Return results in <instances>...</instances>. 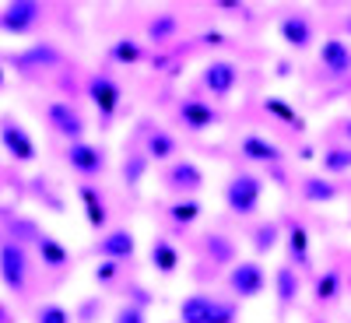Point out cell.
Here are the masks:
<instances>
[{
  "label": "cell",
  "mask_w": 351,
  "mask_h": 323,
  "mask_svg": "<svg viewBox=\"0 0 351 323\" xmlns=\"http://www.w3.org/2000/svg\"><path fill=\"white\" fill-rule=\"evenodd\" d=\"M176 123H180L186 134H208L221 123V112L200 95H183L176 102Z\"/></svg>",
  "instance_id": "6"
},
{
  "label": "cell",
  "mask_w": 351,
  "mask_h": 323,
  "mask_svg": "<svg viewBox=\"0 0 351 323\" xmlns=\"http://www.w3.org/2000/svg\"><path fill=\"white\" fill-rule=\"evenodd\" d=\"M28 278H32V253H28V246L0 236V281H4V288L11 296H25Z\"/></svg>",
  "instance_id": "2"
},
{
  "label": "cell",
  "mask_w": 351,
  "mask_h": 323,
  "mask_svg": "<svg viewBox=\"0 0 351 323\" xmlns=\"http://www.w3.org/2000/svg\"><path fill=\"white\" fill-rule=\"evenodd\" d=\"M319 67H324L327 77H334V81L351 77V46L341 36H327L319 43Z\"/></svg>",
  "instance_id": "15"
},
{
  "label": "cell",
  "mask_w": 351,
  "mask_h": 323,
  "mask_svg": "<svg viewBox=\"0 0 351 323\" xmlns=\"http://www.w3.org/2000/svg\"><path fill=\"white\" fill-rule=\"evenodd\" d=\"M200 215H204V204L197 197H176L169 208H165V218L176 228H190L193 222H200Z\"/></svg>",
  "instance_id": "30"
},
{
  "label": "cell",
  "mask_w": 351,
  "mask_h": 323,
  "mask_svg": "<svg viewBox=\"0 0 351 323\" xmlns=\"http://www.w3.org/2000/svg\"><path fill=\"white\" fill-rule=\"evenodd\" d=\"M319 169H324V176H344L351 172V144H330V148L319 152Z\"/></svg>",
  "instance_id": "31"
},
{
  "label": "cell",
  "mask_w": 351,
  "mask_h": 323,
  "mask_svg": "<svg viewBox=\"0 0 351 323\" xmlns=\"http://www.w3.org/2000/svg\"><path fill=\"white\" fill-rule=\"evenodd\" d=\"M36 256H39V263H43L46 271H64L67 263H71V250L56 239V236H49V232H43V236H39Z\"/></svg>",
  "instance_id": "24"
},
{
  "label": "cell",
  "mask_w": 351,
  "mask_h": 323,
  "mask_svg": "<svg viewBox=\"0 0 351 323\" xmlns=\"http://www.w3.org/2000/svg\"><path fill=\"white\" fill-rule=\"evenodd\" d=\"M36 323H74V316L67 313V306L60 302H43L36 309Z\"/></svg>",
  "instance_id": "36"
},
{
  "label": "cell",
  "mask_w": 351,
  "mask_h": 323,
  "mask_svg": "<svg viewBox=\"0 0 351 323\" xmlns=\"http://www.w3.org/2000/svg\"><path fill=\"white\" fill-rule=\"evenodd\" d=\"M109 60L120 64V67H134V64L144 60V46L137 39H130V36H120V39L109 46Z\"/></svg>",
  "instance_id": "32"
},
{
  "label": "cell",
  "mask_w": 351,
  "mask_h": 323,
  "mask_svg": "<svg viewBox=\"0 0 351 323\" xmlns=\"http://www.w3.org/2000/svg\"><path fill=\"white\" fill-rule=\"evenodd\" d=\"M263 112H267V116H278V120H285L291 130H302V116L291 109L281 95H267V99H263Z\"/></svg>",
  "instance_id": "33"
},
{
  "label": "cell",
  "mask_w": 351,
  "mask_h": 323,
  "mask_svg": "<svg viewBox=\"0 0 351 323\" xmlns=\"http://www.w3.org/2000/svg\"><path fill=\"white\" fill-rule=\"evenodd\" d=\"M11 67H18L21 74H32V71H53L64 64V49L56 43H32L28 49H18L8 56Z\"/></svg>",
  "instance_id": "12"
},
{
  "label": "cell",
  "mask_w": 351,
  "mask_h": 323,
  "mask_svg": "<svg viewBox=\"0 0 351 323\" xmlns=\"http://www.w3.org/2000/svg\"><path fill=\"white\" fill-rule=\"evenodd\" d=\"M4 320H8V316H4V309H0V323H4Z\"/></svg>",
  "instance_id": "43"
},
{
  "label": "cell",
  "mask_w": 351,
  "mask_h": 323,
  "mask_svg": "<svg viewBox=\"0 0 351 323\" xmlns=\"http://www.w3.org/2000/svg\"><path fill=\"white\" fill-rule=\"evenodd\" d=\"M84 92H88V99H92L99 120L109 127V123L116 120V112H120V106H123V88H120V81H116L112 74H106V71H95L92 77L84 81Z\"/></svg>",
  "instance_id": "4"
},
{
  "label": "cell",
  "mask_w": 351,
  "mask_h": 323,
  "mask_svg": "<svg viewBox=\"0 0 351 323\" xmlns=\"http://www.w3.org/2000/svg\"><path fill=\"white\" fill-rule=\"evenodd\" d=\"M278 36L288 49H295V53H306L313 43H316V25L306 11H285L278 18Z\"/></svg>",
  "instance_id": "11"
},
{
  "label": "cell",
  "mask_w": 351,
  "mask_h": 323,
  "mask_svg": "<svg viewBox=\"0 0 351 323\" xmlns=\"http://www.w3.org/2000/svg\"><path fill=\"white\" fill-rule=\"evenodd\" d=\"M313 323H319V320H313Z\"/></svg>",
  "instance_id": "45"
},
{
  "label": "cell",
  "mask_w": 351,
  "mask_h": 323,
  "mask_svg": "<svg viewBox=\"0 0 351 323\" xmlns=\"http://www.w3.org/2000/svg\"><path fill=\"white\" fill-rule=\"evenodd\" d=\"M215 299L211 291H190V296L180 302V323H208L211 309H215Z\"/></svg>",
  "instance_id": "28"
},
{
  "label": "cell",
  "mask_w": 351,
  "mask_h": 323,
  "mask_svg": "<svg viewBox=\"0 0 351 323\" xmlns=\"http://www.w3.org/2000/svg\"><path fill=\"white\" fill-rule=\"evenodd\" d=\"M341 291H344V274H341V267H324V271L313 278V299H316L319 306L337 302Z\"/></svg>",
  "instance_id": "25"
},
{
  "label": "cell",
  "mask_w": 351,
  "mask_h": 323,
  "mask_svg": "<svg viewBox=\"0 0 351 323\" xmlns=\"http://www.w3.org/2000/svg\"><path fill=\"white\" fill-rule=\"evenodd\" d=\"M281 246L288 250V263H291L295 271H313L309 232H306L302 222H288V225H285V243H281Z\"/></svg>",
  "instance_id": "18"
},
{
  "label": "cell",
  "mask_w": 351,
  "mask_h": 323,
  "mask_svg": "<svg viewBox=\"0 0 351 323\" xmlns=\"http://www.w3.org/2000/svg\"><path fill=\"white\" fill-rule=\"evenodd\" d=\"M148 169H152V158L144 155V148H127L123 152V162H120V176H123L127 190H141Z\"/></svg>",
  "instance_id": "27"
},
{
  "label": "cell",
  "mask_w": 351,
  "mask_h": 323,
  "mask_svg": "<svg viewBox=\"0 0 351 323\" xmlns=\"http://www.w3.org/2000/svg\"><path fill=\"white\" fill-rule=\"evenodd\" d=\"M299 193H302L306 204H334L341 197V187L330 180V176H302Z\"/></svg>",
  "instance_id": "23"
},
{
  "label": "cell",
  "mask_w": 351,
  "mask_h": 323,
  "mask_svg": "<svg viewBox=\"0 0 351 323\" xmlns=\"http://www.w3.org/2000/svg\"><path fill=\"white\" fill-rule=\"evenodd\" d=\"M0 144H4V152H8L14 162H21V165L36 162V155H39L32 134H28L18 120H0Z\"/></svg>",
  "instance_id": "14"
},
{
  "label": "cell",
  "mask_w": 351,
  "mask_h": 323,
  "mask_svg": "<svg viewBox=\"0 0 351 323\" xmlns=\"http://www.w3.org/2000/svg\"><path fill=\"white\" fill-rule=\"evenodd\" d=\"M46 18V8L39 0H11L0 8V32L4 36H28L36 32Z\"/></svg>",
  "instance_id": "5"
},
{
  "label": "cell",
  "mask_w": 351,
  "mask_h": 323,
  "mask_svg": "<svg viewBox=\"0 0 351 323\" xmlns=\"http://www.w3.org/2000/svg\"><path fill=\"white\" fill-rule=\"evenodd\" d=\"M46 123H49V130H53L56 137H64L67 144L84 141V130H88L84 112H81L74 102H67V99H53V102L46 106Z\"/></svg>",
  "instance_id": "9"
},
{
  "label": "cell",
  "mask_w": 351,
  "mask_h": 323,
  "mask_svg": "<svg viewBox=\"0 0 351 323\" xmlns=\"http://www.w3.org/2000/svg\"><path fill=\"white\" fill-rule=\"evenodd\" d=\"M204 169L193 162V158H176L162 169V187L172 193V197H197L204 190Z\"/></svg>",
  "instance_id": "8"
},
{
  "label": "cell",
  "mask_w": 351,
  "mask_h": 323,
  "mask_svg": "<svg viewBox=\"0 0 351 323\" xmlns=\"http://www.w3.org/2000/svg\"><path fill=\"white\" fill-rule=\"evenodd\" d=\"M102 309H106V302H102L99 296H92V299H84V302H81V306L74 309V323H99Z\"/></svg>",
  "instance_id": "37"
},
{
  "label": "cell",
  "mask_w": 351,
  "mask_h": 323,
  "mask_svg": "<svg viewBox=\"0 0 351 323\" xmlns=\"http://www.w3.org/2000/svg\"><path fill=\"white\" fill-rule=\"evenodd\" d=\"M144 155H148L152 162H176L180 158V141H176V134L172 130H165V127H152V130H144Z\"/></svg>",
  "instance_id": "21"
},
{
  "label": "cell",
  "mask_w": 351,
  "mask_h": 323,
  "mask_svg": "<svg viewBox=\"0 0 351 323\" xmlns=\"http://www.w3.org/2000/svg\"><path fill=\"white\" fill-rule=\"evenodd\" d=\"M344 28H348V36H351V18H348V21H344Z\"/></svg>",
  "instance_id": "42"
},
{
  "label": "cell",
  "mask_w": 351,
  "mask_h": 323,
  "mask_svg": "<svg viewBox=\"0 0 351 323\" xmlns=\"http://www.w3.org/2000/svg\"><path fill=\"white\" fill-rule=\"evenodd\" d=\"M341 134H344V144H351V120L341 123Z\"/></svg>",
  "instance_id": "40"
},
{
  "label": "cell",
  "mask_w": 351,
  "mask_h": 323,
  "mask_svg": "<svg viewBox=\"0 0 351 323\" xmlns=\"http://www.w3.org/2000/svg\"><path fill=\"white\" fill-rule=\"evenodd\" d=\"M239 155L253 165H263V169H278L285 162V152H281V144L267 141L263 134H246L239 141Z\"/></svg>",
  "instance_id": "16"
},
{
  "label": "cell",
  "mask_w": 351,
  "mask_h": 323,
  "mask_svg": "<svg viewBox=\"0 0 351 323\" xmlns=\"http://www.w3.org/2000/svg\"><path fill=\"white\" fill-rule=\"evenodd\" d=\"M92 253H95L99 260L130 263L134 253H137V239H134V232H130V228H109V232H102V236L95 239Z\"/></svg>",
  "instance_id": "13"
},
{
  "label": "cell",
  "mask_w": 351,
  "mask_h": 323,
  "mask_svg": "<svg viewBox=\"0 0 351 323\" xmlns=\"http://www.w3.org/2000/svg\"><path fill=\"white\" fill-rule=\"evenodd\" d=\"M200 253L211 260V267H236L239 263V246L232 236H225V232H204L200 236Z\"/></svg>",
  "instance_id": "17"
},
{
  "label": "cell",
  "mask_w": 351,
  "mask_h": 323,
  "mask_svg": "<svg viewBox=\"0 0 351 323\" xmlns=\"http://www.w3.org/2000/svg\"><path fill=\"white\" fill-rule=\"evenodd\" d=\"M225 288L236 302H250V299H260L267 291V267L253 256V260H239L236 267L225 271Z\"/></svg>",
  "instance_id": "3"
},
{
  "label": "cell",
  "mask_w": 351,
  "mask_h": 323,
  "mask_svg": "<svg viewBox=\"0 0 351 323\" xmlns=\"http://www.w3.org/2000/svg\"><path fill=\"white\" fill-rule=\"evenodd\" d=\"M271 285H274L278 309L288 313L291 306L299 302V296H302V271H295L291 263H281V267L274 271V278H271Z\"/></svg>",
  "instance_id": "19"
},
{
  "label": "cell",
  "mask_w": 351,
  "mask_h": 323,
  "mask_svg": "<svg viewBox=\"0 0 351 323\" xmlns=\"http://www.w3.org/2000/svg\"><path fill=\"white\" fill-rule=\"evenodd\" d=\"M112 323H148V309H141L134 302H123L120 309L112 313Z\"/></svg>",
  "instance_id": "38"
},
{
  "label": "cell",
  "mask_w": 351,
  "mask_h": 323,
  "mask_svg": "<svg viewBox=\"0 0 351 323\" xmlns=\"http://www.w3.org/2000/svg\"><path fill=\"white\" fill-rule=\"evenodd\" d=\"M4 81H8V71H4V60H0V88H4Z\"/></svg>",
  "instance_id": "41"
},
{
  "label": "cell",
  "mask_w": 351,
  "mask_h": 323,
  "mask_svg": "<svg viewBox=\"0 0 351 323\" xmlns=\"http://www.w3.org/2000/svg\"><path fill=\"white\" fill-rule=\"evenodd\" d=\"M64 162L71 165V172H77L81 180H99L106 172V152L92 141H74L64 148Z\"/></svg>",
  "instance_id": "10"
},
{
  "label": "cell",
  "mask_w": 351,
  "mask_h": 323,
  "mask_svg": "<svg viewBox=\"0 0 351 323\" xmlns=\"http://www.w3.org/2000/svg\"><path fill=\"white\" fill-rule=\"evenodd\" d=\"M172 323H180V320H172Z\"/></svg>",
  "instance_id": "44"
},
{
  "label": "cell",
  "mask_w": 351,
  "mask_h": 323,
  "mask_svg": "<svg viewBox=\"0 0 351 323\" xmlns=\"http://www.w3.org/2000/svg\"><path fill=\"white\" fill-rule=\"evenodd\" d=\"M92 278H95V285L109 288V285H116V281L123 278V263H112V260H99V263H95V271H92Z\"/></svg>",
  "instance_id": "35"
},
{
  "label": "cell",
  "mask_w": 351,
  "mask_h": 323,
  "mask_svg": "<svg viewBox=\"0 0 351 323\" xmlns=\"http://www.w3.org/2000/svg\"><path fill=\"white\" fill-rule=\"evenodd\" d=\"M221 200L236 218H253L260 211V204H263V176H256V172L228 176V183L221 190Z\"/></svg>",
  "instance_id": "1"
},
{
  "label": "cell",
  "mask_w": 351,
  "mask_h": 323,
  "mask_svg": "<svg viewBox=\"0 0 351 323\" xmlns=\"http://www.w3.org/2000/svg\"><path fill=\"white\" fill-rule=\"evenodd\" d=\"M148 263H152L155 274L172 278L176 271H180V263H183V253H180V246H176L169 236H155L152 246H148Z\"/></svg>",
  "instance_id": "20"
},
{
  "label": "cell",
  "mask_w": 351,
  "mask_h": 323,
  "mask_svg": "<svg viewBox=\"0 0 351 323\" xmlns=\"http://www.w3.org/2000/svg\"><path fill=\"white\" fill-rule=\"evenodd\" d=\"M243 320V306L236 302V299H215V309H211V316H208V323H239Z\"/></svg>",
  "instance_id": "34"
},
{
  "label": "cell",
  "mask_w": 351,
  "mask_h": 323,
  "mask_svg": "<svg viewBox=\"0 0 351 323\" xmlns=\"http://www.w3.org/2000/svg\"><path fill=\"white\" fill-rule=\"evenodd\" d=\"M250 239H253V253H256V260H260V256L274 253V250L285 243V225L274 222V218H271V222H260V225L253 228Z\"/></svg>",
  "instance_id": "29"
},
{
  "label": "cell",
  "mask_w": 351,
  "mask_h": 323,
  "mask_svg": "<svg viewBox=\"0 0 351 323\" xmlns=\"http://www.w3.org/2000/svg\"><path fill=\"white\" fill-rule=\"evenodd\" d=\"M144 36H148L152 46H169L176 36H180V14L176 11H158L148 25H144Z\"/></svg>",
  "instance_id": "26"
},
{
  "label": "cell",
  "mask_w": 351,
  "mask_h": 323,
  "mask_svg": "<svg viewBox=\"0 0 351 323\" xmlns=\"http://www.w3.org/2000/svg\"><path fill=\"white\" fill-rule=\"evenodd\" d=\"M77 197H81V204H84V218H88V225H92L95 232H102V228L109 225V204H106V197L99 193V187L81 183V187H77Z\"/></svg>",
  "instance_id": "22"
},
{
  "label": "cell",
  "mask_w": 351,
  "mask_h": 323,
  "mask_svg": "<svg viewBox=\"0 0 351 323\" xmlns=\"http://www.w3.org/2000/svg\"><path fill=\"white\" fill-rule=\"evenodd\" d=\"M239 77H243V71H239L236 60H208V64L200 67V88L215 102L232 99V92L239 88Z\"/></svg>",
  "instance_id": "7"
},
{
  "label": "cell",
  "mask_w": 351,
  "mask_h": 323,
  "mask_svg": "<svg viewBox=\"0 0 351 323\" xmlns=\"http://www.w3.org/2000/svg\"><path fill=\"white\" fill-rule=\"evenodd\" d=\"M127 291H130V299H127V302H134V306H141V309H148V306H152V296H148V291H144L141 285H130Z\"/></svg>",
  "instance_id": "39"
}]
</instances>
